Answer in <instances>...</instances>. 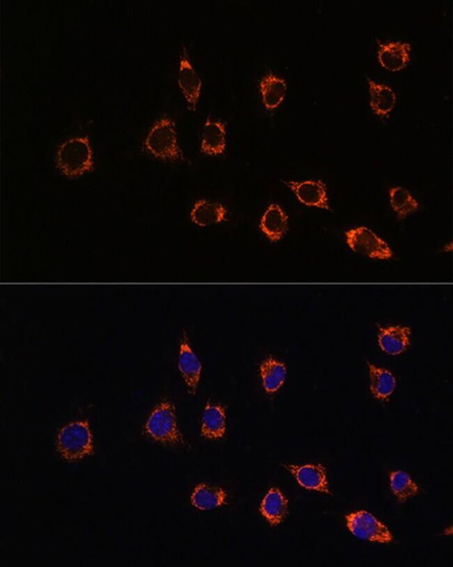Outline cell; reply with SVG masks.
Returning a JSON list of instances; mask_svg holds the SVG:
<instances>
[{
    "instance_id": "obj_5",
    "label": "cell",
    "mask_w": 453,
    "mask_h": 567,
    "mask_svg": "<svg viewBox=\"0 0 453 567\" xmlns=\"http://www.w3.org/2000/svg\"><path fill=\"white\" fill-rule=\"evenodd\" d=\"M344 235L346 244L355 253L381 260H388L394 256L388 244L365 226L350 229Z\"/></svg>"
},
{
    "instance_id": "obj_10",
    "label": "cell",
    "mask_w": 453,
    "mask_h": 567,
    "mask_svg": "<svg viewBox=\"0 0 453 567\" xmlns=\"http://www.w3.org/2000/svg\"><path fill=\"white\" fill-rule=\"evenodd\" d=\"M377 42V57L383 68L397 71L404 68L409 62L411 45L408 42L397 40L383 43L379 40Z\"/></svg>"
},
{
    "instance_id": "obj_3",
    "label": "cell",
    "mask_w": 453,
    "mask_h": 567,
    "mask_svg": "<svg viewBox=\"0 0 453 567\" xmlns=\"http://www.w3.org/2000/svg\"><path fill=\"white\" fill-rule=\"evenodd\" d=\"M144 146L149 153L164 161L172 162L183 158L175 123L169 117L161 118L151 127L146 137Z\"/></svg>"
},
{
    "instance_id": "obj_9",
    "label": "cell",
    "mask_w": 453,
    "mask_h": 567,
    "mask_svg": "<svg viewBox=\"0 0 453 567\" xmlns=\"http://www.w3.org/2000/svg\"><path fill=\"white\" fill-rule=\"evenodd\" d=\"M178 370L187 386L188 392L195 395L201 377V364L190 347L185 331L183 333L180 343Z\"/></svg>"
},
{
    "instance_id": "obj_17",
    "label": "cell",
    "mask_w": 453,
    "mask_h": 567,
    "mask_svg": "<svg viewBox=\"0 0 453 567\" xmlns=\"http://www.w3.org/2000/svg\"><path fill=\"white\" fill-rule=\"evenodd\" d=\"M226 409L220 404L208 402L201 418V435L207 439H216L222 437L226 430Z\"/></svg>"
},
{
    "instance_id": "obj_12",
    "label": "cell",
    "mask_w": 453,
    "mask_h": 567,
    "mask_svg": "<svg viewBox=\"0 0 453 567\" xmlns=\"http://www.w3.org/2000/svg\"><path fill=\"white\" fill-rule=\"evenodd\" d=\"M376 325L378 328V343L384 352L393 356L399 355L408 348L411 334L408 326Z\"/></svg>"
},
{
    "instance_id": "obj_21",
    "label": "cell",
    "mask_w": 453,
    "mask_h": 567,
    "mask_svg": "<svg viewBox=\"0 0 453 567\" xmlns=\"http://www.w3.org/2000/svg\"><path fill=\"white\" fill-rule=\"evenodd\" d=\"M288 511V500L276 487H271L264 497L260 506L263 516L271 525L280 524Z\"/></svg>"
},
{
    "instance_id": "obj_14",
    "label": "cell",
    "mask_w": 453,
    "mask_h": 567,
    "mask_svg": "<svg viewBox=\"0 0 453 567\" xmlns=\"http://www.w3.org/2000/svg\"><path fill=\"white\" fill-rule=\"evenodd\" d=\"M288 216L277 204H270L263 214L259 224L261 232L270 242L283 238L288 229Z\"/></svg>"
},
{
    "instance_id": "obj_13",
    "label": "cell",
    "mask_w": 453,
    "mask_h": 567,
    "mask_svg": "<svg viewBox=\"0 0 453 567\" xmlns=\"http://www.w3.org/2000/svg\"><path fill=\"white\" fill-rule=\"evenodd\" d=\"M226 149V128L220 120L208 117L201 138V151L210 156L222 154Z\"/></svg>"
},
{
    "instance_id": "obj_1",
    "label": "cell",
    "mask_w": 453,
    "mask_h": 567,
    "mask_svg": "<svg viewBox=\"0 0 453 567\" xmlns=\"http://www.w3.org/2000/svg\"><path fill=\"white\" fill-rule=\"evenodd\" d=\"M56 165L61 174L74 179L93 169V152L87 136L71 137L63 142L56 154Z\"/></svg>"
},
{
    "instance_id": "obj_11",
    "label": "cell",
    "mask_w": 453,
    "mask_h": 567,
    "mask_svg": "<svg viewBox=\"0 0 453 567\" xmlns=\"http://www.w3.org/2000/svg\"><path fill=\"white\" fill-rule=\"evenodd\" d=\"M284 467L293 474L302 487L330 494L325 468L322 464H284Z\"/></svg>"
},
{
    "instance_id": "obj_16",
    "label": "cell",
    "mask_w": 453,
    "mask_h": 567,
    "mask_svg": "<svg viewBox=\"0 0 453 567\" xmlns=\"http://www.w3.org/2000/svg\"><path fill=\"white\" fill-rule=\"evenodd\" d=\"M227 209L221 203L206 199L197 200L190 211L193 223L199 227H208L220 223L227 218Z\"/></svg>"
},
{
    "instance_id": "obj_23",
    "label": "cell",
    "mask_w": 453,
    "mask_h": 567,
    "mask_svg": "<svg viewBox=\"0 0 453 567\" xmlns=\"http://www.w3.org/2000/svg\"><path fill=\"white\" fill-rule=\"evenodd\" d=\"M389 196L391 207L400 220L406 218L419 209L417 201L407 189L403 187L391 188L389 190Z\"/></svg>"
},
{
    "instance_id": "obj_7",
    "label": "cell",
    "mask_w": 453,
    "mask_h": 567,
    "mask_svg": "<svg viewBox=\"0 0 453 567\" xmlns=\"http://www.w3.org/2000/svg\"><path fill=\"white\" fill-rule=\"evenodd\" d=\"M302 204L312 207L330 211L327 188L321 180L284 181Z\"/></svg>"
},
{
    "instance_id": "obj_15",
    "label": "cell",
    "mask_w": 453,
    "mask_h": 567,
    "mask_svg": "<svg viewBox=\"0 0 453 567\" xmlns=\"http://www.w3.org/2000/svg\"><path fill=\"white\" fill-rule=\"evenodd\" d=\"M369 93V105L374 113L381 118L387 117L394 108L397 96L388 85L381 84L365 75Z\"/></svg>"
},
{
    "instance_id": "obj_8",
    "label": "cell",
    "mask_w": 453,
    "mask_h": 567,
    "mask_svg": "<svg viewBox=\"0 0 453 567\" xmlns=\"http://www.w3.org/2000/svg\"><path fill=\"white\" fill-rule=\"evenodd\" d=\"M178 84L188 104V108L194 111L201 93L202 82L190 62L185 47L183 49L180 59Z\"/></svg>"
},
{
    "instance_id": "obj_20",
    "label": "cell",
    "mask_w": 453,
    "mask_h": 567,
    "mask_svg": "<svg viewBox=\"0 0 453 567\" xmlns=\"http://www.w3.org/2000/svg\"><path fill=\"white\" fill-rule=\"evenodd\" d=\"M262 102L266 109L272 110L283 102L287 89L284 79L272 72L266 74L259 82Z\"/></svg>"
},
{
    "instance_id": "obj_24",
    "label": "cell",
    "mask_w": 453,
    "mask_h": 567,
    "mask_svg": "<svg viewBox=\"0 0 453 567\" xmlns=\"http://www.w3.org/2000/svg\"><path fill=\"white\" fill-rule=\"evenodd\" d=\"M390 487L399 501L404 502L419 492L417 485L403 471H396L390 475Z\"/></svg>"
},
{
    "instance_id": "obj_6",
    "label": "cell",
    "mask_w": 453,
    "mask_h": 567,
    "mask_svg": "<svg viewBox=\"0 0 453 567\" xmlns=\"http://www.w3.org/2000/svg\"><path fill=\"white\" fill-rule=\"evenodd\" d=\"M346 526L357 538L371 542L388 543L392 535L387 527L366 511H358L346 516Z\"/></svg>"
},
{
    "instance_id": "obj_22",
    "label": "cell",
    "mask_w": 453,
    "mask_h": 567,
    "mask_svg": "<svg viewBox=\"0 0 453 567\" xmlns=\"http://www.w3.org/2000/svg\"><path fill=\"white\" fill-rule=\"evenodd\" d=\"M227 496L222 488L202 483L194 488L191 503L199 510H211L225 504Z\"/></svg>"
},
{
    "instance_id": "obj_2",
    "label": "cell",
    "mask_w": 453,
    "mask_h": 567,
    "mask_svg": "<svg viewBox=\"0 0 453 567\" xmlns=\"http://www.w3.org/2000/svg\"><path fill=\"white\" fill-rule=\"evenodd\" d=\"M56 449L69 462L80 460L93 453L92 433L87 421L71 422L59 432Z\"/></svg>"
},
{
    "instance_id": "obj_18",
    "label": "cell",
    "mask_w": 453,
    "mask_h": 567,
    "mask_svg": "<svg viewBox=\"0 0 453 567\" xmlns=\"http://www.w3.org/2000/svg\"><path fill=\"white\" fill-rule=\"evenodd\" d=\"M263 387L268 394L277 393L286 377V367L284 362L272 356L263 360L259 366Z\"/></svg>"
},
{
    "instance_id": "obj_4",
    "label": "cell",
    "mask_w": 453,
    "mask_h": 567,
    "mask_svg": "<svg viewBox=\"0 0 453 567\" xmlns=\"http://www.w3.org/2000/svg\"><path fill=\"white\" fill-rule=\"evenodd\" d=\"M146 433L151 439L164 444L183 443L172 402L164 400L152 411L145 425Z\"/></svg>"
},
{
    "instance_id": "obj_19",
    "label": "cell",
    "mask_w": 453,
    "mask_h": 567,
    "mask_svg": "<svg viewBox=\"0 0 453 567\" xmlns=\"http://www.w3.org/2000/svg\"><path fill=\"white\" fill-rule=\"evenodd\" d=\"M369 368V389L373 396L381 402L389 401L396 387V379L388 370L376 367L367 361Z\"/></svg>"
}]
</instances>
